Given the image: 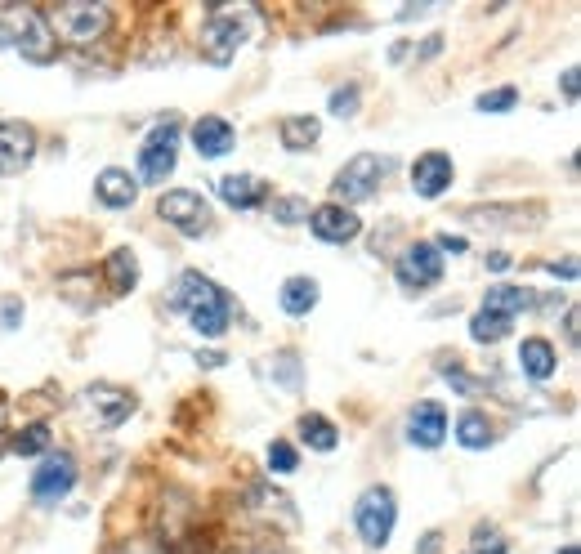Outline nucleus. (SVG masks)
Listing matches in <instances>:
<instances>
[{"label": "nucleus", "mask_w": 581, "mask_h": 554, "mask_svg": "<svg viewBox=\"0 0 581 554\" xmlns=\"http://www.w3.org/2000/svg\"><path fill=\"white\" fill-rule=\"evenodd\" d=\"M170 304H179V309L188 313V322H193L202 336H224V331H228V313H233V300L219 291L211 277L184 273V277H179V286L170 291Z\"/></svg>", "instance_id": "f257e3e1"}, {"label": "nucleus", "mask_w": 581, "mask_h": 554, "mask_svg": "<svg viewBox=\"0 0 581 554\" xmlns=\"http://www.w3.org/2000/svg\"><path fill=\"white\" fill-rule=\"evenodd\" d=\"M519 367H523V376H532V380H550L559 371V353L550 340H541V336H528L519 345Z\"/></svg>", "instance_id": "6ab92c4d"}, {"label": "nucleus", "mask_w": 581, "mask_h": 554, "mask_svg": "<svg viewBox=\"0 0 581 554\" xmlns=\"http://www.w3.org/2000/svg\"><path fill=\"white\" fill-rule=\"evenodd\" d=\"M94 197H99L108 210H130V206H135V197H139V188H135V179H130L126 170L108 166L99 175V184H94Z\"/></svg>", "instance_id": "a211bd4d"}, {"label": "nucleus", "mask_w": 581, "mask_h": 554, "mask_svg": "<svg viewBox=\"0 0 581 554\" xmlns=\"http://www.w3.org/2000/svg\"><path fill=\"white\" fill-rule=\"evenodd\" d=\"M72 483H76V461L68 452H59V456H50V461L36 470V479H32V496L41 505H54V501H63V496L72 492Z\"/></svg>", "instance_id": "9b49d317"}, {"label": "nucleus", "mask_w": 581, "mask_h": 554, "mask_svg": "<svg viewBox=\"0 0 581 554\" xmlns=\"http://www.w3.org/2000/svg\"><path fill=\"white\" fill-rule=\"evenodd\" d=\"M255 554H278V550H255Z\"/></svg>", "instance_id": "ea45409f"}, {"label": "nucleus", "mask_w": 581, "mask_h": 554, "mask_svg": "<svg viewBox=\"0 0 581 554\" xmlns=\"http://www.w3.org/2000/svg\"><path fill=\"white\" fill-rule=\"evenodd\" d=\"M309 228L318 242H349V237H358V228H363V219H358V210H345V206H318L309 215Z\"/></svg>", "instance_id": "4468645a"}, {"label": "nucleus", "mask_w": 581, "mask_h": 554, "mask_svg": "<svg viewBox=\"0 0 581 554\" xmlns=\"http://www.w3.org/2000/svg\"><path fill=\"white\" fill-rule=\"evenodd\" d=\"M510 327H514V322L497 318V313H488V309H479V313L470 318V336L479 340V345H497V340H506Z\"/></svg>", "instance_id": "a878e982"}, {"label": "nucleus", "mask_w": 581, "mask_h": 554, "mask_svg": "<svg viewBox=\"0 0 581 554\" xmlns=\"http://www.w3.org/2000/svg\"><path fill=\"white\" fill-rule=\"evenodd\" d=\"M514 103H519V90L506 85V90H488L479 103H474V108H479V112H510Z\"/></svg>", "instance_id": "c85d7f7f"}, {"label": "nucleus", "mask_w": 581, "mask_h": 554, "mask_svg": "<svg viewBox=\"0 0 581 554\" xmlns=\"http://www.w3.org/2000/svg\"><path fill=\"white\" fill-rule=\"evenodd\" d=\"M157 215L166 219V224H175L179 233H188V237H202L206 228H211V206H206V197L188 193V188H175V193H161Z\"/></svg>", "instance_id": "1a4fd4ad"}, {"label": "nucleus", "mask_w": 581, "mask_h": 554, "mask_svg": "<svg viewBox=\"0 0 581 554\" xmlns=\"http://www.w3.org/2000/svg\"><path fill=\"white\" fill-rule=\"evenodd\" d=\"M506 264H510V255H501V251H497V255H488V269H497V273H501Z\"/></svg>", "instance_id": "c9c22d12"}, {"label": "nucleus", "mask_w": 581, "mask_h": 554, "mask_svg": "<svg viewBox=\"0 0 581 554\" xmlns=\"http://www.w3.org/2000/svg\"><path fill=\"white\" fill-rule=\"evenodd\" d=\"M246 18H251V9H237V5L211 9V18H206V27H202V54L215 68L233 63V54L242 50V41L251 36L246 32Z\"/></svg>", "instance_id": "20e7f679"}, {"label": "nucleus", "mask_w": 581, "mask_h": 554, "mask_svg": "<svg viewBox=\"0 0 581 554\" xmlns=\"http://www.w3.org/2000/svg\"><path fill=\"white\" fill-rule=\"evenodd\" d=\"M407 438H412L416 447H438L447 438V412H443V403H416L412 407V416H407Z\"/></svg>", "instance_id": "2eb2a0df"}, {"label": "nucleus", "mask_w": 581, "mask_h": 554, "mask_svg": "<svg viewBox=\"0 0 581 554\" xmlns=\"http://www.w3.org/2000/svg\"><path fill=\"white\" fill-rule=\"evenodd\" d=\"M219 197L237 210H255L269 202V184L260 175H224L219 179Z\"/></svg>", "instance_id": "f3484780"}, {"label": "nucleus", "mask_w": 581, "mask_h": 554, "mask_svg": "<svg viewBox=\"0 0 581 554\" xmlns=\"http://www.w3.org/2000/svg\"><path fill=\"white\" fill-rule=\"evenodd\" d=\"M568 340L577 345V309H568Z\"/></svg>", "instance_id": "e433bc0d"}, {"label": "nucleus", "mask_w": 581, "mask_h": 554, "mask_svg": "<svg viewBox=\"0 0 581 554\" xmlns=\"http://www.w3.org/2000/svg\"><path fill=\"white\" fill-rule=\"evenodd\" d=\"M50 32L54 41H72V45H94L99 36H108L112 27V9L108 5H94V0H63V5L50 9Z\"/></svg>", "instance_id": "7ed1b4c3"}, {"label": "nucleus", "mask_w": 581, "mask_h": 554, "mask_svg": "<svg viewBox=\"0 0 581 554\" xmlns=\"http://www.w3.org/2000/svg\"><path fill=\"white\" fill-rule=\"evenodd\" d=\"M233 143H237V135L224 117H197L193 121V148L202 152V157H228Z\"/></svg>", "instance_id": "dca6fc26"}, {"label": "nucleus", "mask_w": 581, "mask_h": 554, "mask_svg": "<svg viewBox=\"0 0 581 554\" xmlns=\"http://www.w3.org/2000/svg\"><path fill=\"white\" fill-rule=\"evenodd\" d=\"M559 554H577V546H564V550H559Z\"/></svg>", "instance_id": "58836bf2"}, {"label": "nucleus", "mask_w": 581, "mask_h": 554, "mask_svg": "<svg viewBox=\"0 0 581 554\" xmlns=\"http://www.w3.org/2000/svg\"><path fill=\"white\" fill-rule=\"evenodd\" d=\"M394 277L403 282V291H430L443 282V255L430 242H412L394 264Z\"/></svg>", "instance_id": "6e6552de"}, {"label": "nucleus", "mask_w": 581, "mask_h": 554, "mask_svg": "<svg viewBox=\"0 0 581 554\" xmlns=\"http://www.w3.org/2000/svg\"><path fill=\"white\" fill-rule=\"evenodd\" d=\"M175 152H179V121H161L157 130L144 139V148H139V179L144 184H161V179L175 170Z\"/></svg>", "instance_id": "0eeeda50"}, {"label": "nucleus", "mask_w": 581, "mask_h": 554, "mask_svg": "<svg viewBox=\"0 0 581 554\" xmlns=\"http://www.w3.org/2000/svg\"><path fill=\"white\" fill-rule=\"evenodd\" d=\"M438 246L452 251V255H465V237H438Z\"/></svg>", "instance_id": "72a5a7b5"}, {"label": "nucleus", "mask_w": 581, "mask_h": 554, "mask_svg": "<svg viewBox=\"0 0 581 554\" xmlns=\"http://www.w3.org/2000/svg\"><path fill=\"white\" fill-rule=\"evenodd\" d=\"M300 438L313 447V452H331V447L340 443V434H336V425H331L322 412H309V416H300Z\"/></svg>", "instance_id": "b1692460"}, {"label": "nucleus", "mask_w": 581, "mask_h": 554, "mask_svg": "<svg viewBox=\"0 0 581 554\" xmlns=\"http://www.w3.org/2000/svg\"><path fill=\"white\" fill-rule=\"evenodd\" d=\"M394 519H398V505H394V492L389 487H367L354 505V528L358 537L367 541L371 550H380L394 532Z\"/></svg>", "instance_id": "423d86ee"}, {"label": "nucleus", "mask_w": 581, "mask_h": 554, "mask_svg": "<svg viewBox=\"0 0 581 554\" xmlns=\"http://www.w3.org/2000/svg\"><path fill=\"white\" fill-rule=\"evenodd\" d=\"M103 277L112 282V291H117V295L135 291V286H139V260H135V251H126V246H121V251H112L108 264H103Z\"/></svg>", "instance_id": "4be33fe9"}, {"label": "nucleus", "mask_w": 581, "mask_h": 554, "mask_svg": "<svg viewBox=\"0 0 581 554\" xmlns=\"http://www.w3.org/2000/svg\"><path fill=\"white\" fill-rule=\"evenodd\" d=\"M5 407H9V403H5V398H0V434H5Z\"/></svg>", "instance_id": "4c0bfd02"}, {"label": "nucleus", "mask_w": 581, "mask_h": 554, "mask_svg": "<svg viewBox=\"0 0 581 554\" xmlns=\"http://www.w3.org/2000/svg\"><path fill=\"white\" fill-rule=\"evenodd\" d=\"M0 41L14 45V50L32 63H50L54 54H59V41H54L50 23H45V14L36 5L0 9Z\"/></svg>", "instance_id": "f03ea898"}, {"label": "nucleus", "mask_w": 581, "mask_h": 554, "mask_svg": "<svg viewBox=\"0 0 581 554\" xmlns=\"http://www.w3.org/2000/svg\"><path fill=\"white\" fill-rule=\"evenodd\" d=\"M269 470H278V474H291L295 470V447L291 443H282V438H278V443L269 447Z\"/></svg>", "instance_id": "2f4dec72"}, {"label": "nucleus", "mask_w": 581, "mask_h": 554, "mask_svg": "<svg viewBox=\"0 0 581 554\" xmlns=\"http://www.w3.org/2000/svg\"><path fill=\"white\" fill-rule=\"evenodd\" d=\"M577 85H581L577 68H568V72H564V99H568V103H577Z\"/></svg>", "instance_id": "473e14b6"}, {"label": "nucleus", "mask_w": 581, "mask_h": 554, "mask_svg": "<svg viewBox=\"0 0 581 554\" xmlns=\"http://www.w3.org/2000/svg\"><path fill=\"white\" fill-rule=\"evenodd\" d=\"M81 403L90 407L94 416H99L103 429L121 425V420L135 412V394H126V389H117V385H90V389L81 394Z\"/></svg>", "instance_id": "f8f14e48"}, {"label": "nucleus", "mask_w": 581, "mask_h": 554, "mask_svg": "<svg viewBox=\"0 0 581 554\" xmlns=\"http://www.w3.org/2000/svg\"><path fill=\"white\" fill-rule=\"evenodd\" d=\"M474 550L479 554H506V541H501V532L492 528V523H479V528H474Z\"/></svg>", "instance_id": "c756f323"}, {"label": "nucleus", "mask_w": 581, "mask_h": 554, "mask_svg": "<svg viewBox=\"0 0 581 554\" xmlns=\"http://www.w3.org/2000/svg\"><path fill=\"white\" fill-rule=\"evenodd\" d=\"M45 447H50V425H27V429H18L14 434V452L23 456H36V452H45Z\"/></svg>", "instance_id": "bb28decb"}, {"label": "nucleus", "mask_w": 581, "mask_h": 554, "mask_svg": "<svg viewBox=\"0 0 581 554\" xmlns=\"http://www.w3.org/2000/svg\"><path fill=\"white\" fill-rule=\"evenodd\" d=\"M278 135H282V148L304 152V148H313V143L322 139V126H318V117H287L278 126Z\"/></svg>", "instance_id": "5701e85b"}, {"label": "nucleus", "mask_w": 581, "mask_h": 554, "mask_svg": "<svg viewBox=\"0 0 581 554\" xmlns=\"http://www.w3.org/2000/svg\"><path fill=\"white\" fill-rule=\"evenodd\" d=\"M313 304H318V282H313V277H287V282H282V309H287L291 318H309Z\"/></svg>", "instance_id": "412c9836"}, {"label": "nucleus", "mask_w": 581, "mask_h": 554, "mask_svg": "<svg viewBox=\"0 0 581 554\" xmlns=\"http://www.w3.org/2000/svg\"><path fill=\"white\" fill-rule=\"evenodd\" d=\"M483 309H488V313H497V318H506V322H514L523 309H532V295L523 291V286L501 282V286H492V291L483 295Z\"/></svg>", "instance_id": "aec40b11"}, {"label": "nucleus", "mask_w": 581, "mask_h": 554, "mask_svg": "<svg viewBox=\"0 0 581 554\" xmlns=\"http://www.w3.org/2000/svg\"><path fill=\"white\" fill-rule=\"evenodd\" d=\"M389 166H394V161L376 157V152H358L354 161H345V170L331 179V197H336V206L345 202V210H349L354 202H367V197L380 188V179L389 175Z\"/></svg>", "instance_id": "39448f33"}, {"label": "nucleus", "mask_w": 581, "mask_h": 554, "mask_svg": "<svg viewBox=\"0 0 581 554\" xmlns=\"http://www.w3.org/2000/svg\"><path fill=\"white\" fill-rule=\"evenodd\" d=\"M456 438H461V447H470V452H483V447H492V425L483 412H465L456 420Z\"/></svg>", "instance_id": "393cba45"}, {"label": "nucleus", "mask_w": 581, "mask_h": 554, "mask_svg": "<svg viewBox=\"0 0 581 554\" xmlns=\"http://www.w3.org/2000/svg\"><path fill=\"white\" fill-rule=\"evenodd\" d=\"M313 215V206L304 197H273V219L278 224H304Z\"/></svg>", "instance_id": "cd10ccee"}, {"label": "nucleus", "mask_w": 581, "mask_h": 554, "mask_svg": "<svg viewBox=\"0 0 581 554\" xmlns=\"http://www.w3.org/2000/svg\"><path fill=\"white\" fill-rule=\"evenodd\" d=\"M358 112V85H345V90H336L331 94V117H340V121H349Z\"/></svg>", "instance_id": "7c9ffc66"}, {"label": "nucleus", "mask_w": 581, "mask_h": 554, "mask_svg": "<svg viewBox=\"0 0 581 554\" xmlns=\"http://www.w3.org/2000/svg\"><path fill=\"white\" fill-rule=\"evenodd\" d=\"M452 157L447 152H425V157H416L412 166V188L416 197H443L447 188H452Z\"/></svg>", "instance_id": "ddd939ff"}, {"label": "nucleus", "mask_w": 581, "mask_h": 554, "mask_svg": "<svg viewBox=\"0 0 581 554\" xmlns=\"http://www.w3.org/2000/svg\"><path fill=\"white\" fill-rule=\"evenodd\" d=\"M36 157V130L27 121H0V175H18Z\"/></svg>", "instance_id": "9d476101"}, {"label": "nucleus", "mask_w": 581, "mask_h": 554, "mask_svg": "<svg viewBox=\"0 0 581 554\" xmlns=\"http://www.w3.org/2000/svg\"><path fill=\"white\" fill-rule=\"evenodd\" d=\"M555 277H568V282H573V277H577V260H564V264H555Z\"/></svg>", "instance_id": "f704fd0d"}]
</instances>
